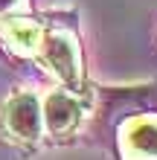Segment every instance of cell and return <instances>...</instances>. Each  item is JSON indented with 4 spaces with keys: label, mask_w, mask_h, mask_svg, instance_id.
Listing matches in <instances>:
<instances>
[{
    "label": "cell",
    "mask_w": 157,
    "mask_h": 160,
    "mask_svg": "<svg viewBox=\"0 0 157 160\" xmlns=\"http://www.w3.org/2000/svg\"><path fill=\"white\" fill-rule=\"evenodd\" d=\"M38 52H41V61L50 67V73L67 88V93L81 84V55H79V47L73 41V35L58 32V29L44 32Z\"/></svg>",
    "instance_id": "obj_1"
},
{
    "label": "cell",
    "mask_w": 157,
    "mask_h": 160,
    "mask_svg": "<svg viewBox=\"0 0 157 160\" xmlns=\"http://www.w3.org/2000/svg\"><path fill=\"white\" fill-rule=\"evenodd\" d=\"M15 6H21V0H0V21H3V18L12 12Z\"/></svg>",
    "instance_id": "obj_6"
},
{
    "label": "cell",
    "mask_w": 157,
    "mask_h": 160,
    "mask_svg": "<svg viewBox=\"0 0 157 160\" xmlns=\"http://www.w3.org/2000/svg\"><path fill=\"white\" fill-rule=\"evenodd\" d=\"M122 154L128 160H157V117H134L125 122Z\"/></svg>",
    "instance_id": "obj_3"
},
{
    "label": "cell",
    "mask_w": 157,
    "mask_h": 160,
    "mask_svg": "<svg viewBox=\"0 0 157 160\" xmlns=\"http://www.w3.org/2000/svg\"><path fill=\"white\" fill-rule=\"evenodd\" d=\"M41 114H44V128H47L52 137H64V134H70V131L79 125L81 108L67 90H52L50 96L44 99Z\"/></svg>",
    "instance_id": "obj_4"
},
{
    "label": "cell",
    "mask_w": 157,
    "mask_h": 160,
    "mask_svg": "<svg viewBox=\"0 0 157 160\" xmlns=\"http://www.w3.org/2000/svg\"><path fill=\"white\" fill-rule=\"evenodd\" d=\"M3 38L6 44L12 47L15 52L21 55H32L38 52L41 38H44V29L29 18H6L3 21Z\"/></svg>",
    "instance_id": "obj_5"
},
{
    "label": "cell",
    "mask_w": 157,
    "mask_h": 160,
    "mask_svg": "<svg viewBox=\"0 0 157 160\" xmlns=\"http://www.w3.org/2000/svg\"><path fill=\"white\" fill-rule=\"evenodd\" d=\"M3 125L15 140L21 143H35L44 134V114L41 102L29 90H17L3 105Z\"/></svg>",
    "instance_id": "obj_2"
}]
</instances>
